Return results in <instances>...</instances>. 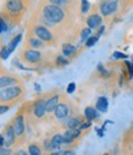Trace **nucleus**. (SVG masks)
<instances>
[{
  "instance_id": "obj_23",
  "label": "nucleus",
  "mask_w": 133,
  "mask_h": 155,
  "mask_svg": "<svg viewBox=\"0 0 133 155\" xmlns=\"http://www.w3.org/2000/svg\"><path fill=\"white\" fill-rule=\"evenodd\" d=\"M91 34H92V28L87 27V28L82 29V32H81V41H82V42H85L88 38L91 37Z\"/></svg>"
},
{
  "instance_id": "obj_12",
  "label": "nucleus",
  "mask_w": 133,
  "mask_h": 155,
  "mask_svg": "<svg viewBox=\"0 0 133 155\" xmlns=\"http://www.w3.org/2000/svg\"><path fill=\"white\" fill-rule=\"evenodd\" d=\"M68 112H70V109H68L67 104H65V103H59L58 106L54 110V114L56 116V119H59V120L66 119L68 116Z\"/></svg>"
},
{
  "instance_id": "obj_17",
  "label": "nucleus",
  "mask_w": 133,
  "mask_h": 155,
  "mask_svg": "<svg viewBox=\"0 0 133 155\" xmlns=\"http://www.w3.org/2000/svg\"><path fill=\"white\" fill-rule=\"evenodd\" d=\"M84 117H85L88 121H92V120H94V119L98 117V112H97V110H95L94 107L88 106V107H85V110H84Z\"/></svg>"
},
{
  "instance_id": "obj_22",
  "label": "nucleus",
  "mask_w": 133,
  "mask_h": 155,
  "mask_svg": "<svg viewBox=\"0 0 133 155\" xmlns=\"http://www.w3.org/2000/svg\"><path fill=\"white\" fill-rule=\"evenodd\" d=\"M28 154H31V155H40L42 154V149H40V147L38 144L32 143V144L28 145Z\"/></svg>"
},
{
  "instance_id": "obj_13",
  "label": "nucleus",
  "mask_w": 133,
  "mask_h": 155,
  "mask_svg": "<svg viewBox=\"0 0 133 155\" xmlns=\"http://www.w3.org/2000/svg\"><path fill=\"white\" fill-rule=\"evenodd\" d=\"M101 22H103L101 15H99L97 12H94V14H92V15H89L87 17V25H88V27L92 28V29L98 28L101 25Z\"/></svg>"
},
{
  "instance_id": "obj_30",
  "label": "nucleus",
  "mask_w": 133,
  "mask_h": 155,
  "mask_svg": "<svg viewBox=\"0 0 133 155\" xmlns=\"http://www.w3.org/2000/svg\"><path fill=\"white\" fill-rule=\"evenodd\" d=\"M9 154H12V151L10 149L0 147V155H9Z\"/></svg>"
},
{
  "instance_id": "obj_9",
  "label": "nucleus",
  "mask_w": 133,
  "mask_h": 155,
  "mask_svg": "<svg viewBox=\"0 0 133 155\" xmlns=\"http://www.w3.org/2000/svg\"><path fill=\"white\" fill-rule=\"evenodd\" d=\"M21 83L20 78L14 74H3L0 76V89L2 88H5V87H9V86H12V84H18Z\"/></svg>"
},
{
  "instance_id": "obj_5",
  "label": "nucleus",
  "mask_w": 133,
  "mask_h": 155,
  "mask_svg": "<svg viewBox=\"0 0 133 155\" xmlns=\"http://www.w3.org/2000/svg\"><path fill=\"white\" fill-rule=\"evenodd\" d=\"M118 6V0H103L100 4V14L101 16H111L116 12Z\"/></svg>"
},
{
  "instance_id": "obj_6",
  "label": "nucleus",
  "mask_w": 133,
  "mask_h": 155,
  "mask_svg": "<svg viewBox=\"0 0 133 155\" xmlns=\"http://www.w3.org/2000/svg\"><path fill=\"white\" fill-rule=\"evenodd\" d=\"M33 33L34 35H37L38 38H40L42 41L47 42V43H50L53 41V33L43 25H38L33 28Z\"/></svg>"
},
{
  "instance_id": "obj_32",
  "label": "nucleus",
  "mask_w": 133,
  "mask_h": 155,
  "mask_svg": "<svg viewBox=\"0 0 133 155\" xmlns=\"http://www.w3.org/2000/svg\"><path fill=\"white\" fill-rule=\"evenodd\" d=\"M75 89H76V84H75V83H70V84L67 86V93H68V94H72V93L75 92Z\"/></svg>"
},
{
  "instance_id": "obj_3",
  "label": "nucleus",
  "mask_w": 133,
  "mask_h": 155,
  "mask_svg": "<svg viewBox=\"0 0 133 155\" xmlns=\"http://www.w3.org/2000/svg\"><path fill=\"white\" fill-rule=\"evenodd\" d=\"M25 88L20 84H12L0 89V104H8L11 101H17L21 95H23Z\"/></svg>"
},
{
  "instance_id": "obj_11",
  "label": "nucleus",
  "mask_w": 133,
  "mask_h": 155,
  "mask_svg": "<svg viewBox=\"0 0 133 155\" xmlns=\"http://www.w3.org/2000/svg\"><path fill=\"white\" fill-rule=\"evenodd\" d=\"M81 132H82L81 128H68L64 133V142H65V144L72 143L76 138H78L81 136Z\"/></svg>"
},
{
  "instance_id": "obj_37",
  "label": "nucleus",
  "mask_w": 133,
  "mask_h": 155,
  "mask_svg": "<svg viewBox=\"0 0 133 155\" xmlns=\"http://www.w3.org/2000/svg\"><path fill=\"white\" fill-rule=\"evenodd\" d=\"M15 154H16V155H26V154H28V153H26L25 150H17Z\"/></svg>"
},
{
  "instance_id": "obj_10",
  "label": "nucleus",
  "mask_w": 133,
  "mask_h": 155,
  "mask_svg": "<svg viewBox=\"0 0 133 155\" xmlns=\"http://www.w3.org/2000/svg\"><path fill=\"white\" fill-rule=\"evenodd\" d=\"M45 104H47V100H44V99H39L34 104V106H33V114H34L35 117L40 119V117H43V116L45 115V112H47Z\"/></svg>"
},
{
  "instance_id": "obj_27",
  "label": "nucleus",
  "mask_w": 133,
  "mask_h": 155,
  "mask_svg": "<svg viewBox=\"0 0 133 155\" xmlns=\"http://www.w3.org/2000/svg\"><path fill=\"white\" fill-rule=\"evenodd\" d=\"M8 22H6V20L3 17V16H0V33H4V32H6L8 31Z\"/></svg>"
},
{
  "instance_id": "obj_8",
  "label": "nucleus",
  "mask_w": 133,
  "mask_h": 155,
  "mask_svg": "<svg viewBox=\"0 0 133 155\" xmlns=\"http://www.w3.org/2000/svg\"><path fill=\"white\" fill-rule=\"evenodd\" d=\"M3 134H4V137H5V143H6V147H8V148L16 144V138H17V136H16V132H15V130H14V127H12V124H9V125L5 127Z\"/></svg>"
},
{
  "instance_id": "obj_1",
  "label": "nucleus",
  "mask_w": 133,
  "mask_h": 155,
  "mask_svg": "<svg viewBox=\"0 0 133 155\" xmlns=\"http://www.w3.org/2000/svg\"><path fill=\"white\" fill-rule=\"evenodd\" d=\"M27 0H5L2 16L6 20V22L18 21L26 10Z\"/></svg>"
},
{
  "instance_id": "obj_24",
  "label": "nucleus",
  "mask_w": 133,
  "mask_h": 155,
  "mask_svg": "<svg viewBox=\"0 0 133 155\" xmlns=\"http://www.w3.org/2000/svg\"><path fill=\"white\" fill-rule=\"evenodd\" d=\"M98 39H99V35H91L88 39L85 41V45L89 48V47H93L97 42H98Z\"/></svg>"
},
{
  "instance_id": "obj_21",
  "label": "nucleus",
  "mask_w": 133,
  "mask_h": 155,
  "mask_svg": "<svg viewBox=\"0 0 133 155\" xmlns=\"http://www.w3.org/2000/svg\"><path fill=\"white\" fill-rule=\"evenodd\" d=\"M75 51H76V48H75L72 44L65 43V44L62 45V54H64L65 56H72V55L75 54Z\"/></svg>"
},
{
  "instance_id": "obj_34",
  "label": "nucleus",
  "mask_w": 133,
  "mask_h": 155,
  "mask_svg": "<svg viewBox=\"0 0 133 155\" xmlns=\"http://www.w3.org/2000/svg\"><path fill=\"white\" fill-rule=\"evenodd\" d=\"M89 126H91V121L87 122V124H82V125L79 126V128H81V130H85V128H88Z\"/></svg>"
},
{
  "instance_id": "obj_36",
  "label": "nucleus",
  "mask_w": 133,
  "mask_h": 155,
  "mask_svg": "<svg viewBox=\"0 0 133 155\" xmlns=\"http://www.w3.org/2000/svg\"><path fill=\"white\" fill-rule=\"evenodd\" d=\"M104 29H105V28H104V26H101V27L99 28V31H98V33H97V35H99V37H100V35L103 34V32H104Z\"/></svg>"
},
{
  "instance_id": "obj_29",
  "label": "nucleus",
  "mask_w": 133,
  "mask_h": 155,
  "mask_svg": "<svg viewBox=\"0 0 133 155\" xmlns=\"http://www.w3.org/2000/svg\"><path fill=\"white\" fill-rule=\"evenodd\" d=\"M50 4H54V5H59V6H64L68 3V0H49Z\"/></svg>"
},
{
  "instance_id": "obj_35",
  "label": "nucleus",
  "mask_w": 133,
  "mask_h": 155,
  "mask_svg": "<svg viewBox=\"0 0 133 155\" xmlns=\"http://www.w3.org/2000/svg\"><path fill=\"white\" fill-rule=\"evenodd\" d=\"M5 144V137L4 134H0V147H4Z\"/></svg>"
},
{
  "instance_id": "obj_15",
  "label": "nucleus",
  "mask_w": 133,
  "mask_h": 155,
  "mask_svg": "<svg viewBox=\"0 0 133 155\" xmlns=\"http://www.w3.org/2000/svg\"><path fill=\"white\" fill-rule=\"evenodd\" d=\"M27 44L31 48L38 49V48H43L44 47V41H42L40 38H38L37 35L35 37H28L27 38Z\"/></svg>"
},
{
  "instance_id": "obj_26",
  "label": "nucleus",
  "mask_w": 133,
  "mask_h": 155,
  "mask_svg": "<svg viewBox=\"0 0 133 155\" xmlns=\"http://www.w3.org/2000/svg\"><path fill=\"white\" fill-rule=\"evenodd\" d=\"M11 53H10V50H9V48H8V45L6 47H3L2 49H0V58H2L3 60H6L8 58H9V55H10Z\"/></svg>"
},
{
  "instance_id": "obj_4",
  "label": "nucleus",
  "mask_w": 133,
  "mask_h": 155,
  "mask_svg": "<svg viewBox=\"0 0 133 155\" xmlns=\"http://www.w3.org/2000/svg\"><path fill=\"white\" fill-rule=\"evenodd\" d=\"M20 58H21V60H22L23 62L34 65V64H39V62L42 61L43 55H42V53L38 51L37 49L31 48V49H26V50H23V51L20 54Z\"/></svg>"
},
{
  "instance_id": "obj_19",
  "label": "nucleus",
  "mask_w": 133,
  "mask_h": 155,
  "mask_svg": "<svg viewBox=\"0 0 133 155\" xmlns=\"http://www.w3.org/2000/svg\"><path fill=\"white\" fill-rule=\"evenodd\" d=\"M83 124L82 117H70L67 120V127L68 128H79V126Z\"/></svg>"
},
{
  "instance_id": "obj_38",
  "label": "nucleus",
  "mask_w": 133,
  "mask_h": 155,
  "mask_svg": "<svg viewBox=\"0 0 133 155\" xmlns=\"http://www.w3.org/2000/svg\"><path fill=\"white\" fill-rule=\"evenodd\" d=\"M34 88H35V91H37V92H39V91H40V87H39L38 84H34Z\"/></svg>"
},
{
  "instance_id": "obj_28",
  "label": "nucleus",
  "mask_w": 133,
  "mask_h": 155,
  "mask_svg": "<svg viewBox=\"0 0 133 155\" xmlns=\"http://www.w3.org/2000/svg\"><path fill=\"white\" fill-rule=\"evenodd\" d=\"M11 106H12V104H0V115L8 112Z\"/></svg>"
},
{
  "instance_id": "obj_14",
  "label": "nucleus",
  "mask_w": 133,
  "mask_h": 155,
  "mask_svg": "<svg viewBox=\"0 0 133 155\" xmlns=\"http://www.w3.org/2000/svg\"><path fill=\"white\" fill-rule=\"evenodd\" d=\"M59 99H60V95L59 94H55V95L50 97L49 99H47V104H45L47 112H53L55 110V107L59 104Z\"/></svg>"
},
{
  "instance_id": "obj_31",
  "label": "nucleus",
  "mask_w": 133,
  "mask_h": 155,
  "mask_svg": "<svg viewBox=\"0 0 133 155\" xmlns=\"http://www.w3.org/2000/svg\"><path fill=\"white\" fill-rule=\"evenodd\" d=\"M112 56H114V59H127V55H125L122 53H118V51H115Z\"/></svg>"
},
{
  "instance_id": "obj_39",
  "label": "nucleus",
  "mask_w": 133,
  "mask_h": 155,
  "mask_svg": "<svg viewBox=\"0 0 133 155\" xmlns=\"http://www.w3.org/2000/svg\"><path fill=\"white\" fill-rule=\"evenodd\" d=\"M132 70H133V65H132Z\"/></svg>"
},
{
  "instance_id": "obj_16",
  "label": "nucleus",
  "mask_w": 133,
  "mask_h": 155,
  "mask_svg": "<svg viewBox=\"0 0 133 155\" xmlns=\"http://www.w3.org/2000/svg\"><path fill=\"white\" fill-rule=\"evenodd\" d=\"M52 143H53V147H54V151L58 150V149H60L61 145L65 144V142H64V134L58 133V134L53 136V138H52ZM52 153H53V151H52Z\"/></svg>"
},
{
  "instance_id": "obj_7",
  "label": "nucleus",
  "mask_w": 133,
  "mask_h": 155,
  "mask_svg": "<svg viewBox=\"0 0 133 155\" xmlns=\"http://www.w3.org/2000/svg\"><path fill=\"white\" fill-rule=\"evenodd\" d=\"M12 127L16 132L17 137H23L25 132H26V125H25V120H23V115L18 114L12 121Z\"/></svg>"
},
{
  "instance_id": "obj_20",
  "label": "nucleus",
  "mask_w": 133,
  "mask_h": 155,
  "mask_svg": "<svg viewBox=\"0 0 133 155\" xmlns=\"http://www.w3.org/2000/svg\"><path fill=\"white\" fill-rule=\"evenodd\" d=\"M21 39H22V34L20 33V34L15 35V37L12 38V39L10 41V43H9V45H8V48H9L10 53H12V51L16 49V47H17V44L21 42Z\"/></svg>"
},
{
  "instance_id": "obj_33",
  "label": "nucleus",
  "mask_w": 133,
  "mask_h": 155,
  "mask_svg": "<svg viewBox=\"0 0 133 155\" xmlns=\"http://www.w3.org/2000/svg\"><path fill=\"white\" fill-rule=\"evenodd\" d=\"M58 64H59V65H66V64H68V61H67L66 59L59 56V58H58Z\"/></svg>"
},
{
  "instance_id": "obj_25",
  "label": "nucleus",
  "mask_w": 133,
  "mask_h": 155,
  "mask_svg": "<svg viewBox=\"0 0 133 155\" xmlns=\"http://www.w3.org/2000/svg\"><path fill=\"white\" fill-rule=\"evenodd\" d=\"M91 9V4L88 0H82V3H81V12L82 14H87L88 11H89Z\"/></svg>"
},
{
  "instance_id": "obj_2",
  "label": "nucleus",
  "mask_w": 133,
  "mask_h": 155,
  "mask_svg": "<svg viewBox=\"0 0 133 155\" xmlns=\"http://www.w3.org/2000/svg\"><path fill=\"white\" fill-rule=\"evenodd\" d=\"M43 17H44V21L49 26H54V25H58L64 21L65 11L59 5L48 4L43 8Z\"/></svg>"
},
{
  "instance_id": "obj_18",
  "label": "nucleus",
  "mask_w": 133,
  "mask_h": 155,
  "mask_svg": "<svg viewBox=\"0 0 133 155\" xmlns=\"http://www.w3.org/2000/svg\"><path fill=\"white\" fill-rule=\"evenodd\" d=\"M108 106H109V101L105 97H100L97 101V110L101 111V112H106L108 111Z\"/></svg>"
}]
</instances>
